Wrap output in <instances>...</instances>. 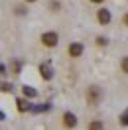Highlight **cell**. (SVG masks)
Returning <instances> with one entry per match:
<instances>
[{
    "label": "cell",
    "mask_w": 128,
    "mask_h": 130,
    "mask_svg": "<svg viewBox=\"0 0 128 130\" xmlns=\"http://www.w3.org/2000/svg\"><path fill=\"white\" fill-rule=\"evenodd\" d=\"M20 71H22V63H20L18 59H14V61H12V73L20 75Z\"/></svg>",
    "instance_id": "obj_11"
},
{
    "label": "cell",
    "mask_w": 128,
    "mask_h": 130,
    "mask_svg": "<svg viewBox=\"0 0 128 130\" xmlns=\"http://www.w3.org/2000/svg\"><path fill=\"white\" fill-rule=\"evenodd\" d=\"M83 51H85V47H83V43H79V41H73V43H69V47H67L69 57H81Z\"/></svg>",
    "instance_id": "obj_4"
},
{
    "label": "cell",
    "mask_w": 128,
    "mask_h": 130,
    "mask_svg": "<svg viewBox=\"0 0 128 130\" xmlns=\"http://www.w3.org/2000/svg\"><path fill=\"white\" fill-rule=\"evenodd\" d=\"M120 124H122V126H128V108L120 114Z\"/></svg>",
    "instance_id": "obj_13"
},
{
    "label": "cell",
    "mask_w": 128,
    "mask_h": 130,
    "mask_svg": "<svg viewBox=\"0 0 128 130\" xmlns=\"http://www.w3.org/2000/svg\"><path fill=\"white\" fill-rule=\"evenodd\" d=\"M87 130H104V124L101 120H91L89 126H87Z\"/></svg>",
    "instance_id": "obj_9"
},
{
    "label": "cell",
    "mask_w": 128,
    "mask_h": 130,
    "mask_svg": "<svg viewBox=\"0 0 128 130\" xmlns=\"http://www.w3.org/2000/svg\"><path fill=\"white\" fill-rule=\"evenodd\" d=\"M97 20H99V24H103V26H108V24H110V20H112V14H110V10H106V8H101L99 12H97Z\"/></svg>",
    "instance_id": "obj_5"
},
{
    "label": "cell",
    "mask_w": 128,
    "mask_h": 130,
    "mask_svg": "<svg viewBox=\"0 0 128 130\" xmlns=\"http://www.w3.org/2000/svg\"><path fill=\"white\" fill-rule=\"evenodd\" d=\"M93 4H101V2H104V0H91Z\"/></svg>",
    "instance_id": "obj_18"
},
{
    "label": "cell",
    "mask_w": 128,
    "mask_h": 130,
    "mask_svg": "<svg viewBox=\"0 0 128 130\" xmlns=\"http://www.w3.org/2000/svg\"><path fill=\"white\" fill-rule=\"evenodd\" d=\"M12 91V85H8V83H2V93H10Z\"/></svg>",
    "instance_id": "obj_15"
},
{
    "label": "cell",
    "mask_w": 128,
    "mask_h": 130,
    "mask_svg": "<svg viewBox=\"0 0 128 130\" xmlns=\"http://www.w3.org/2000/svg\"><path fill=\"white\" fill-rule=\"evenodd\" d=\"M53 67H51V63L49 61H43V63L40 65V75H41V79H45V81H51L53 79Z\"/></svg>",
    "instance_id": "obj_3"
},
{
    "label": "cell",
    "mask_w": 128,
    "mask_h": 130,
    "mask_svg": "<svg viewBox=\"0 0 128 130\" xmlns=\"http://www.w3.org/2000/svg\"><path fill=\"white\" fill-rule=\"evenodd\" d=\"M24 12H26V10L22 8V6H16V14H24Z\"/></svg>",
    "instance_id": "obj_17"
},
{
    "label": "cell",
    "mask_w": 128,
    "mask_h": 130,
    "mask_svg": "<svg viewBox=\"0 0 128 130\" xmlns=\"http://www.w3.org/2000/svg\"><path fill=\"white\" fill-rule=\"evenodd\" d=\"M16 108L20 110V112H26V110H32V106H30V103L26 101V97H22V99H18V101H16Z\"/></svg>",
    "instance_id": "obj_7"
},
{
    "label": "cell",
    "mask_w": 128,
    "mask_h": 130,
    "mask_svg": "<svg viewBox=\"0 0 128 130\" xmlns=\"http://www.w3.org/2000/svg\"><path fill=\"white\" fill-rule=\"evenodd\" d=\"M122 24H124V26H126V28H128V12H126V14H124V16H122Z\"/></svg>",
    "instance_id": "obj_16"
},
{
    "label": "cell",
    "mask_w": 128,
    "mask_h": 130,
    "mask_svg": "<svg viewBox=\"0 0 128 130\" xmlns=\"http://www.w3.org/2000/svg\"><path fill=\"white\" fill-rule=\"evenodd\" d=\"M22 95H24L26 99H34L38 95V91L34 89V87H30V85H24V87H22Z\"/></svg>",
    "instance_id": "obj_8"
},
{
    "label": "cell",
    "mask_w": 128,
    "mask_h": 130,
    "mask_svg": "<svg viewBox=\"0 0 128 130\" xmlns=\"http://www.w3.org/2000/svg\"><path fill=\"white\" fill-rule=\"evenodd\" d=\"M47 10L55 14V12H59V10H61V4H59V2H55V0H51V2L47 4Z\"/></svg>",
    "instance_id": "obj_10"
},
{
    "label": "cell",
    "mask_w": 128,
    "mask_h": 130,
    "mask_svg": "<svg viewBox=\"0 0 128 130\" xmlns=\"http://www.w3.org/2000/svg\"><path fill=\"white\" fill-rule=\"evenodd\" d=\"M26 2H38V0H26Z\"/></svg>",
    "instance_id": "obj_19"
},
{
    "label": "cell",
    "mask_w": 128,
    "mask_h": 130,
    "mask_svg": "<svg viewBox=\"0 0 128 130\" xmlns=\"http://www.w3.org/2000/svg\"><path fill=\"white\" fill-rule=\"evenodd\" d=\"M103 97H104V93H103V89H101L99 85H91L87 89V103L91 106H97L101 101H103Z\"/></svg>",
    "instance_id": "obj_1"
},
{
    "label": "cell",
    "mask_w": 128,
    "mask_h": 130,
    "mask_svg": "<svg viewBox=\"0 0 128 130\" xmlns=\"http://www.w3.org/2000/svg\"><path fill=\"white\" fill-rule=\"evenodd\" d=\"M40 41H41V45H45V47H57V43H59V34L57 32H43L41 34V38H40Z\"/></svg>",
    "instance_id": "obj_2"
},
{
    "label": "cell",
    "mask_w": 128,
    "mask_h": 130,
    "mask_svg": "<svg viewBox=\"0 0 128 130\" xmlns=\"http://www.w3.org/2000/svg\"><path fill=\"white\" fill-rule=\"evenodd\" d=\"M97 45H106V38L99 36V38H97Z\"/></svg>",
    "instance_id": "obj_14"
},
{
    "label": "cell",
    "mask_w": 128,
    "mask_h": 130,
    "mask_svg": "<svg viewBox=\"0 0 128 130\" xmlns=\"http://www.w3.org/2000/svg\"><path fill=\"white\" fill-rule=\"evenodd\" d=\"M63 126L65 128H75V126H77V116L73 112H69V110L63 112Z\"/></svg>",
    "instance_id": "obj_6"
},
{
    "label": "cell",
    "mask_w": 128,
    "mask_h": 130,
    "mask_svg": "<svg viewBox=\"0 0 128 130\" xmlns=\"http://www.w3.org/2000/svg\"><path fill=\"white\" fill-rule=\"evenodd\" d=\"M120 69H122V73L128 75V57H122V61H120Z\"/></svg>",
    "instance_id": "obj_12"
}]
</instances>
